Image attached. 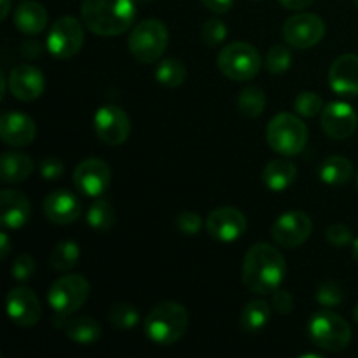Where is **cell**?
<instances>
[{
    "label": "cell",
    "instance_id": "1",
    "mask_svg": "<svg viewBox=\"0 0 358 358\" xmlns=\"http://www.w3.org/2000/svg\"><path fill=\"white\" fill-rule=\"evenodd\" d=\"M287 275V264L278 248L268 243H257L243 259V283L257 296H271L282 287Z\"/></svg>",
    "mask_w": 358,
    "mask_h": 358
},
{
    "label": "cell",
    "instance_id": "2",
    "mask_svg": "<svg viewBox=\"0 0 358 358\" xmlns=\"http://www.w3.org/2000/svg\"><path fill=\"white\" fill-rule=\"evenodd\" d=\"M136 16V0H84L80 17L87 30L115 37L128 30Z\"/></svg>",
    "mask_w": 358,
    "mask_h": 358
},
{
    "label": "cell",
    "instance_id": "3",
    "mask_svg": "<svg viewBox=\"0 0 358 358\" xmlns=\"http://www.w3.org/2000/svg\"><path fill=\"white\" fill-rule=\"evenodd\" d=\"M189 327V313L175 301H163L147 313L143 332L157 346H171L184 338Z\"/></svg>",
    "mask_w": 358,
    "mask_h": 358
},
{
    "label": "cell",
    "instance_id": "4",
    "mask_svg": "<svg viewBox=\"0 0 358 358\" xmlns=\"http://www.w3.org/2000/svg\"><path fill=\"white\" fill-rule=\"evenodd\" d=\"M308 338L325 352H343L352 343V327L341 315L327 310L317 311L308 322Z\"/></svg>",
    "mask_w": 358,
    "mask_h": 358
},
{
    "label": "cell",
    "instance_id": "5",
    "mask_svg": "<svg viewBox=\"0 0 358 358\" xmlns=\"http://www.w3.org/2000/svg\"><path fill=\"white\" fill-rule=\"evenodd\" d=\"M266 140L276 154L287 157L297 156L308 143V128L297 115L283 112L268 122Z\"/></svg>",
    "mask_w": 358,
    "mask_h": 358
},
{
    "label": "cell",
    "instance_id": "6",
    "mask_svg": "<svg viewBox=\"0 0 358 358\" xmlns=\"http://www.w3.org/2000/svg\"><path fill=\"white\" fill-rule=\"evenodd\" d=\"M170 34L163 21L143 20L128 37V48L133 58L140 63H154L164 55Z\"/></svg>",
    "mask_w": 358,
    "mask_h": 358
},
{
    "label": "cell",
    "instance_id": "7",
    "mask_svg": "<svg viewBox=\"0 0 358 358\" xmlns=\"http://www.w3.org/2000/svg\"><path fill=\"white\" fill-rule=\"evenodd\" d=\"M217 66L227 79L245 83L257 77L262 58L257 49L248 42H231L219 52Z\"/></svg>",
    "mask_w": 358,
    "mask_h": 358
},
{
    "label": "cell",
    "instance_id": "8",
    "mask_svg": "<svg viewBox=\"0 0 358 358\" xmlns=\"http://www.w3.org/2000/svg\"><path fill=\"white\" fill-rule=\"evenodd\" d=\"M91 285L80 275H63L48 290V303L56 317H69L87 303Z\"/></svg>",
    "mask_w": 358,
    "mask_h": 358
},
{
    "label": "cell",
    "instance_id": "9",
    "mask_svg": "<svg viewBox=\"0 0 358 358\" xmlns=\"http://www.w3.org/2000/svg\"><path fill=\"white\" fill-rule=\"evenodd\" d=\"M84 45V27L72 16H63L52 23L45 48L55 58H73Z\"/></svg>",
    "mask_w": 358,
    "mask_h": 358
},
{
    "label": "cell",
    "instance_id": "10",
    "mask_svg": "<svg viewBox=\"0 0 358 358\" xmlns=\"http://www.w3.org/2000/svg\"><path fill=\"white\" fill-rule=\"evenodd\" d=\"M283 38L294 49H310L325 35V21L313 13H297L283 23Z\"/></svg>",
    "mask_w": 358,
    "mask_h": 358
},
{
    "label": "cell",
    "instance_id": "11",
    "mask_svg": "<svg viewBox=\"0 0 358 358\" xmlns=\"http://www.w3.org/2000/svg\"><path fill=\"white\" fill-rule=\"evenodd\" d=\"M112 182L110 166L100 157H87L73 170V185L87 198H100L108 191Z\"/></svg>",
    "mask_w": 358,
    "mask_h": 358
},
{
    "label": "cell",
    "instance_id": "12",
    "mask_svg": "<svg viewBox=\"0 0 358 358\" xmlns=\"http://www.w3.org/2000/svg\"><path fill=\"white\" fill-rule=\"evenodd\" d=\"M94 133L107 145H121L129 138L131 122L129 115L117 105H103L94 112Z\"/></svg>",
    "mask_w": 358,
    "mask_h": 358
},
{
    "label": "cell",
    "instance_id": "13",
    "mask_svg": "<svg viewBox=\"0 0 358 358\" xmlns=\"http://www.w3.org/2000/svg\"><path fill=\"white\" fill-rule=\"evenodd\" d=\"M313 233V222L304 212H287L275 220L271 227V236L280 247L297 248L308 241Z\"/></svg>",
    "mask_w": 358,
    "mask_h": 358
},
{
    "label": "cell",
    "instance_id": "14",
    "mask_svg": "<svg viewBox=\"0 0 358 358\" xmlns=\"http://www.w3.org/2000/svg\"><path fill=\"white\" fill-rule=\"evenodd\" d=\"M247 217L243 212L233 206H220V208L213 210L208 217H206L205 227L212 238L222 243H233V241L240 240L247 231Z\"/></svg>",
    "mask_w": 358,
    "mask_h": 358
},
{
    "label": "cell",
    "instance_id": "15",
    "mask_svg": "<svg viewBox=\"0 0 358 358\" xmlns=\"http://www.w3.org/2000/svg\"><path fill=\"white\" fill-rule=\"evenodd\" d=\"M320 126L329 138L346 140L357 131L358 115L352 105L345 101H332L322 110Z\"/></svg>",
    "mask_w": 358,
    "mask_h": 358
},
{
    "label": "cell",
    "instance_id": "16",
    "mask_svg": "<svg viewBox=\"0 0 358 358\" xmlns=\"http://www.w3.org/2000/svg\"><path fill=\"white\" fill-rule=\"evenodd\" d=\"M7 315L17 327H34L41 320V301L28 287H16L6 297Z\"/></svg>",
    "mask_w": 358,
    "mask_h": 358
},
{
    "label": "cell",
    "instance_id": "17",
    "mask_svg": "<svg viewBox=\"0 0 358 358\" xmlns=\"http://www.w3.org/2000/svg\"><path fill=\"white\" fill-rule=\"evenodd\" d=\"M9 93L20 101H34L44 93V73L34 65H17L7 76Z\"/></svg>",
    "mask_w": 358,
    "mask_h": 358
},
{
    "label": "cell",
    "instance_id": "18",
    "mask_svg": "<svg viewBox=\"0 0 358 358\" xmlns=\"http://www.w3.org/2000/svg\"><path fill=\"white\" fill-rule=\"evenodd\" d=\"M42 212L49 222L58 224V226H69L79 219L83 213V205L73 192L66 191V189H58L44 199Z\"/></svg>",
    "mask_w": 358,
    "mask_h": 358
},
{
    "label": "cell",
    "instance_id": "19",
    "mask_svg": "<svg viewBox=\"0 0 358 358\" xmlns=\"http://www.w3.org/2000/svg\"><path fill=\"white\" fill-rule=\"evenodd\" d=\"M37 135V126L30 115L23 112H3L0 117V138L9 147L30 145Z\"/></svg>",
    "mask_w": 358,
    "mask_h": 358
},
{
    "label": "cell",
    "instance_id": "20",
    "mask_svg": "<svg viewBox=\"0 0 358 358\" xmlns=\"http://www.w3.org/2000/svg\"><path fill=\"white\" fill-rule=\"evenodd\" d=\"M329 84L341 96H358V56H339L329 70Z\"/></svg>",
    "mask_w": 358,
    "mask_h": 358
},
{
    "label": "cell",
    "instance_id": "21",
    "mask_svg": "<svg viewBox=\"0 0 358 358\" xmlns=\"http://www.w3.org/2000/svg\"><path fill=\"white\" fill-rule=\"evenodd\" d=\"M31 213L30 199L21 191L3 189L0 194V224L3 229H21Z\"/></svg>",
    "mask_w": 358,
    "mask_h": 358
},
{
    "label": "cell",
    "instance_id": "22",
    "mask_svg": "<svg viewBox=\"0 0 358 358\" xmlns=\"http://www.w3.org/2000/svg\"><path fill=\"white\" fill-rule=\"evenodd\" d=\"M48 10L38 2H21L14 10V27L28 37L42 34L48 27Z\"/></svg>",
    "mask_w": 358,
    "mask_h": 358
},
{
    "label": "cell",
    "instance_id": "23",
    "mask_svg": "<svg viewBox=\"0 0 358 358\" xmlns=\"http://www.w3.org/2000/svg\"><path fill=\"white\" fill-rule=\"evenodd\" d=\"M34 173V161L23 152L7 150L0 157V180L3 184H21Z\"/></svg>",
    "mask_w": 358,
    "mask_h": 358
},
{
    "label": "cell",
    "instance_id": "24",
    "mask_svg": "<svg viewBox=\"0 0 358 358\" xmlns=\"http://www.w3.org/2000/svg\"><path fill=\"white\" fill-rule=\"evenodd\" d=\"M58 327H62L66 338L77 345L90 346L100 341L101 338V325L91 317H65V322Z\"/></svg>",
    "mask_w": 358,
    "mask_h": 358
},
{
    "label": "cell",
    "instance_id": "25",
    "mask_svg": "<svg viewBox=\"0 0 358 358\" xmlns=\"http://www.w3.org/2000/svg\"><path fill=\"white\" fill-rule=\"evenodd\" d=\"M297 168L289 159H275L262 170V182L273 192H283L296 182Z\"/></svg>",
    "mask_w": 358,
    "mask_h": 358
},
{
    "label": "cell",
    "instance_id": "26",
    "mask_svg": "<svg viewBox=\"0 0 358 358\" xmlns=\"http://www.w3.org/2000/svg\"><path fill=\"white\" fill-rule=\"evenodd\" d=\"M271 318V306L262 299H254L243 308L240 315V327L243 332L255 334L261 332Z\"/></svg>",
    "mask_w": 358,
    "mask_h": 358
},
{
    "label": "cell",
    "instance_id": "27",
    "mask_svg": "<svg viewBox=\"0 0 358 358\" xmlns=\"http://www.w3.org/2000/svg\"><path fill=\"white\" fill-rule=\"evenodd\" d=\"M320 180L329 185H343L353 177L352 161L343 156H329L318 168Z\"/></svg>",
    "mask_w": 358,
    "mask_h": 358
},
{
    "label": "cell",
    "instance_id": "28",
    "mask_svg": "<svg viewBox=\"0 0 358 358\" xmlns=\"http://www.w3.org/2000/svg\"><path fill=\"white\" fill-rule=\"evenodd\" d=\"M80 250L79 245L76 241H59L55 248L49 254V266H51L55 271L66 273L70 269H73L79 262Z\"/></svg>",
    "mask_w": 358,
    "mask_h": 358
},
{
    "label": "cell",
    "instance_id": "29",
    "mask_svg": "<svg viewBox=\"0 0 358 358\" xmlns=\"http://www.w3.org/2000/svg\"><path fill=\"white\" fill-rule=\"evenodd\" d=\"M86 220L90 224L91 229H94L96 233H107L108 229H112L115 224V210L107 199H100L91 203L90 208H87Z\"/></svg>",
    "mask_w": 358,
    "mask_h": 358
},
{
    "label": "cell",
    "instance_id": "30",
    "mask_svg": "<svg viewBox=\"0 0 358 358\" xmlns=\"http://www.w3.org/2000/svg\"><path fill=\"white\" fill-rule=\"evenodd\" d=\"M156 80L159 84H163L164 87H170V90H175V87L182 86L185 83V77H187V70H185V65L177 58H166L163 62L157 63L156 66Z\"/></svg>",
    "mask_w": 358,
    "mask_h": 358
},
{
    "label": "cell",
    "instance_id": "31",
    "mask_svg": "<svg viewBox=\"0 0 358 358\" xmlns=\"http://www.w3.org/2000/svg\"><path fill=\"white\" fill-rule=\"evenodd\" d=\"M238 110L243 117L255 119L264 112L266 107V94L261 87L248 86L240 91L238 94Z\"/></svg>",
    "mask_w": 358,
    "mask_h": 358
},
{
    "label": "cell",
    "instance_id": "32",
    "mask_svg": "<svg viewBox=\"0 0 358 358\" xmlns=\"http://www.w3.org/2000/svg\"><path fill=\"white\" fill-rule=\"evenodd\" d=\"M108 320L117 331L128 332L135 329L140 322V313L129 303H114L108 310Z\"/></svg>",
    "mask_w": 358,
    "mask_h": 358
},
{
    "label": "cell",
    "instance_id": "33",
    "mask_svg": "<svg viewBox=\"0 0 358 358\" xmlns=\"http://www.w3.org/2000/svg\"><path fill=\"white\" fill-rule=\"evenodd\" d=\"M294 110L301 117H315V115L322 114V110H324V100L315 91H303L294 100Z\"/></svg>",
    "mask_w": 358,
    "mask_h": 358
},
{
    "label": "cell",
    "instance_id": "34",
    "mask_svg": "<svg viewBox=\"0 0 358 358\" xmlns=\"http://www.w3.org/2000/svg\"><path fill=\"white\" fill-rule=\"evenodd\" d=\"M292 63V52L285 45H273L266 55V69L275 76L287 72Z\"/></svg>",
    "mask_w": 358,
    "mask_h": 358
},
{
    "label": "cell",
    "instance_id": "35",
    "mask_svg": "<svg viewBox=\"0 0 358 358\" xmlns=\"http://www.w3.org/2000/svg\"><path fill=\"white\" fill-rule=\"evenodd\" d=\"M317 303L324 308H336L339 304H343L345 299V292H343L341 285L336 282H324L318 285L317 294Z\"/></svg>",
    "mask_w": 358,
    "mask_h": 358
},
{
    "label": "cell",
    "instance_id": "36",
    "mask_svg": "<svg viewBox=\"0 0 358 358\" xmlns=\"http://www.w3.org/2000/svg\"><path fill=\"white\" fill-rule=\"evenodd\" d=\"M227 37V27L224 24L222 20L219 17H210L203 23L201 27V38L206 45L215 48V45L222 44Z\"/></svg>",
    "mask_w": 358,
    "mask_h": 358
},
{
    "label": "cell",
    "instance_id": "37",
    "mask_svg": "<svg viewBox=\"0 0 358 358\" xmlns=\"http://www.w3.org/2000/svg\"><path fill=\"white\" fill-rule=\"evenodd\" d=\"M325 238H327L329 245L336 248H345L353 245V233L350 227L343 226V224H332L325 231Z\"/></svg>",
    "mask_w": 358,
    "mask_h": 358
},
{
    "label": "cell",
    "instance_id": "38",
    "mask_svg": "<svg viewBox=\"0 0 358 358\" xmlns=\"http://www.w3.org/2000/svg\"><path fill=\"white\" fill-rule=\"evenodd\" d=\"M175 226L184 236H196L203 229V219L194 212H184L177 217Z\"/></svg>",
    "mask_w": 358,
    "mask_h": 358
},
{
    "label": "cell",
    "instance_id": "39",
    "mask_svg": "<svg viewBox=\"0 0 358 358\" xmlns=\"http://www.w3.org/2000/svg\"><path fill=\"white\" fill-rule=\"evenodd\" d=\"M35 261L30 255H20V257L14 259L13 266H10V275L17 282H28L31 276L35 275Z\"/></svg>",
    "mask_w": 358,
    "mask_h": 358
},
{
    "label": "cell",
    "instance_id": "40",
    "mask_svg": "<svg viewBox=\"0 0 358 358\" xmlns=\"http://www.w3.org/2000/svg\"><path fill=\"white\" fill-rule=\"evenodd\" d=\"M38 173L45 180H58L65 175V164L62 159H56V157H45L38 164Z\"/></svg>",
    "mask_w": 358,
    "mask_h": 358
},
{
    "label": "cell",
    "instance_id": "41",
    "mask_svg": "<svg viewBox=\"0 0 358 358\" xmlns=\"http://www.w3.org/2000/svg\"><path fill=\"white\" fill-rule=\"evenodd\" d=\"M271 306L276 313L289 315L294 310V296L289 290L278 289L271 294Z\"/></svg>",
    "mask_w": 358,
    "mask_h": 358
},
{
    "label": "cell",
    "instance_id": "42",
    "mask_svg": "<svg viewBox=\"0 0 358 358\" xmlns=\"http://www.w3.org/2000/svg\"><path fill=\"white\" fill-rule=\"evenodd\" d=\"M203 6L215 14H226L233 9L234 0H201Z\"/></svg>",
    "mask_w": 358,
    "mask_h": 358
},
{
    "label": "cell",
    "instance_id": "43",
    "mask_svg": "<svg viewBox=\"0 0 358 358\" xmlns=\"http://www.w3.org/2000/svg\"><path fill=\"white\" fill-rule=\"evenodd\" d=\"M42 52V45L41 42L35 41V38H28V41L23 42L21 45V56L24 58H38Z\"/></svg>",
    "mask_w": 358,
    "mask_h": 358
},
{
    "label": "cell",
    "instance_id": "44",
    "mask_svg": "<svg viewBox=\"0 0 358 358\" xmlns=\"http://www.w3.org/2000/svg\"><path fill=\"white\" fill-rule=\"evenodd\" d=\"M278 2L289 10H303L308 9L315 0H278Z\"/></svg>",
    "mask_w": 358,
    "mask_h": 358
},
{
    "label": "cell",
    "instance_id": "45",
    "mask_svg": "<svg viewBox=\"0 0 358 358\" xmlns=\"http://www.w3.org/2000/svg\"><path fill=\"white\" fill-rule=\"evenodd\" d=\"M9 252H10V240L9 236H7L6 231H2V233H0V257H2V261H6Z\"/></svg>",
    "mask_w": 358,
    "mask_h": 358
},
{
    "label": "cell",
    "instance_id": "46",
    "mask_svg": "<svg viewBox=\"0 0 358 358\" xmlns=\"http://www.w3.org/2000/svg\"><path fill=\"white\" fill-rule=\"evenodd\" d=\"M0 3H2V7H0V20L6 21L10 13V0H0Z\"/></svg>",
    "mask_w": 358,
    "mask_h": 358
},
{
    "label": "cell",
    "instance_id": "47",
    "mask_svg": "<svg viewBox=\"0 0 358 358\" xmlns=\"http://www.w3.org/2000/svg\"><path fill=\"white\" fill-rule=\"evenodd\" d=\"M353 257H355V261L358 262V238L353 241Z\"/></svg>",
    "mask_w": 358,
    "mask_h": 358
},
{
    "label": "cell",
    "instance_id": "48",
    "mask_svg": "<svg viewBox=\"0 0 358 358\" xmlns=\"http://www.w3.org/2000/svg\"><path fill=\"white\" fill-rule=\"evenodd\" d=\"M353 318H355V322L358 324V304L355 306V310H353Z\"/></svg>",
    "mask_w": 358,
    "mask_h": 358
},
{
    "label": "cell",
    "instance_id": "49",
    "mask_svg": "<svg viewBox=\"0 0 358 358\" xmlns=\"http://www.w3.org/2000/svg\"><path fill=\"white\" fill-rule=\"evenodd\" d=\"M136 2H140V3H147V2H150V0H136Z\"/></svg>",
    "mask_w": 358,
    "mask_h": 358
},
{
    "label": "cell",
    "instance_id": "50",
    "mask_svg": "<svg viewBox=\"0 0 358 358\" xmlns=\"http://www.w3.org/2000/svg\"><path fill=\"white\" fill-rule=\"evenodd\" d=\"M353 2H355V6L358 7V0H353Z\"/></svg>",
    "mask_w": 358,
    "mask_h": 358
},
{
    "label": "cell",
    "instance_id": "51",
    "mask_svg": "<svg viewBox=\"0 0 358 358\" xmlns=\"http://www.w3.org/2000/svg\"><path fill=\"white\" fill-rule=\"evenodd\" d=\"M357 187H358V175H357Z\"/></svg>",
    "mask_w": 358,
    "mask_h": 358
}]
</instances>
